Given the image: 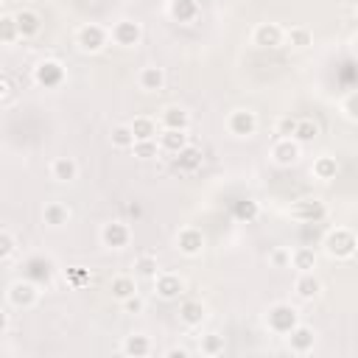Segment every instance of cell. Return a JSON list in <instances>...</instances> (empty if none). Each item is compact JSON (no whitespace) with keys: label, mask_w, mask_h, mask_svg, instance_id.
<instances>
[{"label":"cell","mask_w":358,"mask_h":358,"mask_svg":"<svg viewBox=\"0 0 358 358\" xmlns=\"http://www.w3.org/2000/svg\"><path fill=\"white\" fill-rule=\"evenodd\" d=\"M132 152H134V157H140V160H152V157H157V154H160L157 137H154V140H134V143H132Z\"/></svg>","instance_id":"cell-30"},{"label":"cell","mask_w":358,"mask_h":358,"mask_svg":"<svg viewBox=\"0 0 358 358\" xmlns=\"http://www.w3.org/2000/svg\"><path fill=\"white\" fill-rule=\"evenodd\" d=\"M168 358H188V350H182V347H174V350H168Z\"/></svg>","instance_id":"cell-45"},{"label":"cell","mask_w":358,"mask_h":358,"mask_svg":"<svg viewBox=\"0 0 358 358\" xmlns=\"http://www.w3.org/2000/svg\"><path fill=\"white\" fill-rule=\"evenodd\" d=\"M134 274H140V277H157V274H160V263H157V258H154V255H143V258H137V263H134Z\"/></svg>","instance_id":"cell-31"},{"label":"cell","mask_w":358,"mask_h":358,"mask_svg":"<svg viewBox=\"0 0 358 358\" xmlns=\"http://www.w3.org/2000/svg\"><path fill=\"white\" fill-rule=\"evenodd\" d=\"M294 129H297V118H292V115H285V118L277 120V134L280 137H292Z\"/></svg>","instance_id":"cell-40"},{"label":"cell","mask_w":358,"mask_h":358,"mask_svg":"<svg viewBox=\"0 0 358 358\" xmlns=\"http://www.w3.org/2000/svg\"><path fill=\"white\" fill-rule=\"evenodd\" d=\"M112 42L115 45H120V48H134L140 39H143V28H140V23H134V20H120V23H115L112 26Z\"/></svg>","instance_id":"cell-8"},{"label":"cell","mask_w":358,"mask_h":358,"mask_svg":"<svg viewBox=\"0 0 358 358\" xmlns=\"http://www.w3.org/2000/svg\"><path fill=\"white\" fill-rule=\"evenodd\" d=\"M202 352H204V355H219V352H224V336H219V333L202 336Z\"/></svg>","instance_id":"cell-36"},{"label":"cell","mask_w":358,"mask_h":358,"mask_svg":"<svg viewBox=\"0 0 358 358\" xmlns=\"http://www.w3.org/2000/svg\"><path fill=\"white\" fill-rule=\"evenodd\" d=\"M289 266H294L297 271H314L316 269V252L308 249V247H300V249L292 252V263Z\"/></svg>","instance_id":"cell-28"},{"label":"cell","mask_w":358,"mask_h":358,"mask_svg":"<svg viewBox=\"0 0 358 358\" xmlns=\"http://www.w3.org/2000/svg\"><path fill=\"white\" fill-rule=\"evenodd\" d=\"M179 319H182L188 328L202 325V322H204V305H202L199 300H185V303L179 305Z\"/></svg>","instance_id":"cell-27"},{"label":"cell","mask_w":358,"mask_h":358,"mask_svg":"<svg viewBox=\"0 0 358 358\" xmlns=\"http://www.w3.org/2000/svg\"><path fill=\"white\" fill-rule=\"evenodd\" d=\"M266 325H269V330H274V333L285 336L292 328H297V325H300V314H297V308H294V305H289V303H277V305H271V308H269V314H266Z\"/></svg>","instance_id":"cell-1"},{"label":"cell","mask_w":358,"mask_h":358,"mask_svg":"<svg viewBox=\"0 0 358 358\" xmlns=\"http://www.w3.org/2000/svg\"><path fill=\"white\" fill-rule=\"evenodd\" d=\"M20 34H17V23H15V15H0V42H15Z\"/></svg>","instance_id":"cell-35"},{"label":"cell","mask_w":358,"mask_h":358,"mask_svg":"<svg viewBox=\"0 0 358 358\" xmlns=\"http://www.w3.org/2000/svg\"><path fill=\"white\" fill-rule=\"evenodd\" d=\"M168 15L177 23H193L199 17V6H196V0H171V3H168Z\"/></svg>","instance_id":"cell-20"},{"label":"cell","mask_w":358,"mask_h":358,"mask_svg":"<svg viewBox=\"0 0 358 358\" xmlns=\"http://www.w3.org/2000/svg\"><path fill=\"white\" fill-rule=\"evenodd\" d=\"M42 222L48 227H64L70 222V207L62 204V202H51L45 204V213H42Z\"/></svg>","instance_id":"cell-22"},{"label":"cell","mask_w":358,"mask_h":358,"mask_svg":"<svg viewBox=\"0 0 358 358\" xmlns=\"http://www.w3.org/2000/svg\"><path fill=\"white\" fill-rule=\"evenodd\" d=\"M352 101H355V96H350V98H347V107H344V109H347V118H355V112H352Z\"/></svg>","instance_id":"cell-47"},{"label":"cell","mask_w":358,"mask_h":358,"mask_svg":"<svg viewBox=\"0 0 358 358\" xmlns=\"http://www.w3.org/2000/svg\"><path fill=\"white\" fill-rule=\"evenodd\" d=\"M177 247H179V252H182V255H188V258L199 255V252L204 249V235H202V230H196V227H185V230H179V235H177Z\"/></svg>","instance_id":"cell-14"},{"label":"cell","mask_w":358,"mask_h":358,"mask_svg":"<svg viewBox=\"0 0 358 358\" xmlns=\"http://www.w3.org/2000/svg\"><path fill=\"white\" fill-rule=\"evenodd\" d=\"M9 328V314L6 311H0V333H3Z\"/></svg>","instance_id":"cell-46"},{"label":"cell","mask_w":358,"mask_h":358,"mask_svg":"<svg viewBox=\"0 0 358 358\" xmlns=\"http://www.w3.org/2000/svg\"><path fill=\"white\" fill-rule=\"evenodd\" d=\"M285 37H289V42H292L294 48H308V45L314 42V34H311L308 28H292Z\"/></svg>","instance_id":"cell-38"},{"label":"cell","mask_w":358,"mask_h":358,"mask_svg":"<svg viewBox=\"0 0 358 358\" xmlns=\"http://www.w3.org/2000/svg\"><path fill=\"white\" fill-rule=\"evenodd\" d=\"M134 140H154L157 137V120L149 118V115H137L132 123H129Z\"/></svg>","instance_id":"cell-24"},{"label":"cell","mask_w":358,"mask_h":358,"mask_svg":"<svg viewBox=\"0 0 358 358\" xmlns=\"http://www.w3.org/2000/svg\"><path fill=\"white\" fill-rule=\"evenodd\" d=\"M283 37H285V31L277 23H263V26L255 28V37L252 39L260 48H280L283 45Z\"/></svg>","instance_id":"cell-15"},{"label":"cell","mask_w":358,"mask_h":358,"mask_svg":"<svg viewBox=\"0 0 358 358\" xmlns=\"http://www.w3.org/2000/svg\"><path fill=\"white\" fill-rule=\"evenodd\" d=\"M15 23H17V34L20 37H37L39 28H42V20H39V15L34 9H20L15 15Z\"/></svg>","instance_id":"cell-18"},{"label":"cell","mask_w":358,"mask_h":358,"mask_svg":"<svg viewBox=\"0 0 358 358\" xmlns=\"http://www.w3.org/2000/svg\"><path fill=\"white\" fill-rule=\"evenodd\" d=\"M101 241H104V247H109V249H123V247H129V241H132V230H129L126 222H109V224H104V230H101Z\"/></svg>","instance_id":"cell-9"},{"label":"cell","mask_w":358,"mask_h":358,"mask_svg":"<svg viewBox=\"0 0 358 358\" xmlns=\"http://www.w3.org/2000/svg\"><path fill=\"white\" fill-rule=\"evenodd\" d=\"M132 294H137V285H134V277H126V274H120V277H115L112 280V297L115 300H126V297H132Z\"/></svg>","instance_id":"cell-29"},{"label":"cell","mask_w":358,"mask_h":358,"mask_svg":"<svg viewBox=\"0 0 358 358\" xmlns=\"http://www.w3.org/2000/svg\"><path fill=\"white\" fill-rule=\"evenodd\" d=\"M319 292H322V283L314 277V271H300V277H297V294L303 300H316Z\"/></svg>","instance_id":"cell-25"},{"label":"cell","mask_w":358,"mask_h":358,"mask_svg":"<svg viewBox=\"0 0 358 358\" xmlns=\"http://www.w3.org/2000/svg\"><path fill=\"white\" fill-rule=\"evenodd\" d=\"M355 247H358V241H355L352 230H347V227H336L325 238V252L330 258H350L355 252Z\"/></svg>","instance_id":"cell-2"},{"label":"cell","mask_w":358,"mask_h":358,"mask_svg":"<svg viewBox=\"0 0 358 358\" xmlns=\"http://www.w3.org/2000/svg\"><path fill=\"white\" fill-rule=\"evenodd\" d=\"M154 292L160 300H179L182 292H185V280L179 274H171V271H163L154 277Z\"/></svg>","instance_id":"cell-7"},{"label":"cell","mask_w":358,"mask_h":358,"mask_svg":"<svg viewBox=\"0 0 358 358\" xmlns=\"http://www.w3.org/2000/svg\"><path fill=\"white\" fill-rule=\"evenodd\" d=\"M199 165H202V152L196 146H190V143L174 154V168L177 171H185L188 174V171H196Z\"/></svg>","instance_id":"cell-19"},{"label":"cell","mask_w":358,"mask_h":358,"mask_svg":"<svg viewBox=\"0 0 358 358\" xmlns=\"http://www.w3.org/2000/svg\"><path fill=\"white\" fill-rule=\"evenodd\" d=\"M67 277H70V283H73V285H84V283H90V274H87L84 269H70V271H67Z\"/></svg>","instance_id":"cell-43"},{"label":"cell","mask_w":358,"mask_h":358,"mask_svg":"<svg viewBox=\"0 0 358 358\" xmlns=\"http://www.w3.org/2000/svg\"><path fill=\"white\" fill-rule=\"evenodd\" d=\"M132 143H134V134H132L129 123H120L112 129V146L115 149H132Z\"/></svg>","instance_id":"cell-34"},{"label":"cell","mask_w":358,"mask_h":358,"mask_svg":"<svg viewBox=\"0 0 358 358\" xmlns=\"http://www.w3.org/2000/svg\"><path fill=\"white\" fill-rule=\"evenodd\" d=\"M39 300V285L31 280H17L9 285V303L15 308H31Z\"/></svg>","instance_id":"cell-4"},{"label":"cell","mask_w":358,"mask_h":358,"mask_svg":"<svg viewBox=\"0 0 358 358\" xmlns=\"http://www.w3.org/2000/svg\"><path fill=\"white\" fill-rule=\"evenodd\" d=\"M152 352V341H149V336H126V341H123V355H129V358H146Z\"/></svg>","instance_id":"cell-26"},{"label":"cell","mask_w":358,"mask_h":358,"mask_svg":"<svg viewBox=\"0 0 358 358\" xmlns=\"http://www.w3.org/2000/svg\"><path fill=\"white\" fill-rule=\"evenodd\" d=\"M316 134H319V126L314 123V120H297V129H294V140L297 143H311V140H316Z\"/></svg>","instance_id":"cell-32"},{"label":"cell","mask_w":358,"mask_h":358,"mask_svg":"<svg viewBox=\"0 0 358 358\" xmlns=\"http://www.w3.org/2000/svg\"><path fill=\"white\" fill-rule=\"evenodd\" d=\"M227 126H230V132H233L235 137H252L255 129H258V118H255V112H249V109H235V112L227 118Z\"/></svg>","instance_id":"cell-11"},{"label":"cell","mask_w":358,"mask_h":358,"mask_svg":"<svg viewBox=\"0 0 358 358\" xmlns=\"http://www.w3.org/2000/svg\"><path fill=\"white\" fill-rule=\"evenodd\" d=\"M17 247H15V238L9 235V233H3V230H0V260H6L12 252H15Z\"/></svg>","instance_id":"cell-42"},{"label":"cell","mask_w":358,"mask_h":358,"mask_svg":"<svg viewBox=\"0 0 358 358\" xmlns=\"http://www.w3.org/2000/svg\"><path fill=\"white\" fill-rule=\"evenodd\" d=\"M160 152H168V154H177L179 149L188 146V132L185 129H163L160 140H157Z\"/></svg>","instance_id":"cell-17"},{"label":"cell","mask_w":358,"mask_h":358,"mask_svg":"<svg viewBox=\"0 0 358 358\" xmlns=\"http://www.w3.org/2000/svg\"><path fill=\"white\" fill-rule=\"evenodd\" d=\"M126 213H129L132 219H140V216H143V207H140V204L134 202V204H129V207H126Z\"/></svg>","instance_id":"cell-44"},{"label":"cell","mask_w":358,"mask_h":358,"mask_svg":"<svg viewBox=\"0 0 358 358\" xmlns=\"http://www.w3.org/2000/svg\"><path fill=\"white\" fill-rule=\"evenodd\" d=\"M0 3H3V0H0Z\"/></svg>","instance_id":"cell-48"},{"label":"cell","mask_w":358,"mask_h":358,"mask_svg":"<svg viewBox=\"0 0 358 358\" xmlns=\"http://www.w3.org/2000/svg\"><path fill=\"white\" fill-rule=\"evenodd\" d=\"M51 177L56 182H76L79 179V163L73 157H56L51 163Z\"/></svg>","instance_id":"cell-16"},{"label":"cell","mask_w":358,"mask_h":358,"mask_svg":"<svg viewBox=\"0 0 358 358\" xmlns=\"http://www.w3.org/2000/svg\"><path fill=\"white\" fill-rule=\"evenodd\" d=\"M271 157L277 165H294L300 160V143L294 137H280L271 149Z\"/></svg>","instance_id":"cell-12"},{"label":"cell","mask_w":358,"mask_h":358,"mask_svg":"<svg viewBox=\"0 0 358 358\" xmlns=\"http://www.w3.org/2000/svg\"><path fill=\"white\" fill-rule=\"evenodd\" d=\"M34 79H37L39 87L56 90V87H62V82H64V64L56 62V59H45V62H39V64L34 67Z\"/></svg>","instance_id":"cell-3"},{"label":"cell","mask_w":358,"mask_h":358,"mask_svg":"<svg viewBox=\"0 0 358 358\" xmlns=\"http://www.w3.org/2000/svg\"><path fill=\"white\" fill-rule=\"evenodd\" d=\"M165 87V73H163V67H143L140 70V90H146V93H160Z\"/></svg>","instance_id":"cell-21"},{"label":"cell","mask_w":358,"mask_h":358,"mask_svg":"<svg viewBox=\"0 0 358 358\" xmlns=\"http://www.w3.org/2000/svg\"><path fill=\"white\" fill-rule=\"evenodd\" d=\"M258 213H260V207H258V202H252V199H244V202L235 204V216H238L241 222H255Z\"/></svg>","instance_id":"cell-37"},{"label":"cell","mask_w":358,"mask_h":358,"mask_svg":"<svg viewBox=\"0 0 358 358\" xmlns=\"http://www.w3.org/2000/svg\"><path fill=\"white\" fill-rule=\"evenodd\" d=\"M285 336H289V347H292V352H297V355L311 352V350H314V344H316V333H314L311 328H305V325L292 328Z\"/></svg>","instance_id":"cell-13"},{"label":"cell","mask_w":358,"mask_h":358,"mask_svg":"<svg viewBox=\"0 0 358 358\" xmlns=\"http://www.w3.org/2000/svg\"><path fill=\"white\" fill-rule=\"evenodd\" d=\"M107 39H109V31L101 28V26H96V23L82 26L79 34H76V42H79V48H82L84 53H98V51L107 45Z\"/></svg>","instance_id":"cell-5"},{"label":"cell","mask_w":358,"mask_h":358,"mask_svg":"<svg viewBox=\"0 0 358 358\" xmlns=\"http://www.w3.org/2000/svg\"><path fill=\"white\" fill-rule=\"evenodd\" d=\"M123 311H126V314H143V311H146V303H143V297L132 294V297L123 300Z\"/></svg>","instance_id":"cell-41"},{"label":"cell","mask_w":358,"mask_h":358,"mask_svg":"<svg viewBox=\"0 0 358 358\" xmlns=\"http://www.w3.org/2000/svg\"><path fill=\"white\" fill-rule=\"evenodd\" d=\"M160 123H163V129H185L188 132L190 115L182 107H165L163 115H160Z\"/></svg>","instance_id":"cell-23"},{"label":"cell","mask_w":358,"mask_h":358,"mask_svg":"<svg viewBox=\"0 0 358 358\" xmlns=\"http://www.w3.org/2000/svg\"><path fill=\"white\" fill-rule=\"evenodd\" d=\"M292 216H294L297 222L314 224V222H322V219L328 216V210H325V204L316 202V199H303V202H297V204L292 207Z\"/></svg>","instance_id":"cell-10"},{"label":"cell","mask_w":358,"mask_h":358,"mask_svg":"<svg viewBox=\"0 0 358 358\" xmlns=\"http://www.w3.org/2000/svg\"><path fill=\"white\" fill-rule=\"evenodd\" d=\"M336 171H339V165H336V160L333 157H319L316 163H314V177L316 179H336Z\"/></svg>","instance_id":"cell-33"},{"label":"cell","mask_w":358,"mask_h":358,"mask_svg":"<svg viewBox=\"0 0 358 358\" xmlns=\"http://www.w3.org/2000/svg\"><path fill=\"white\" fill-rule=\"evenodd\" d=\"M269 260L277 266V269H285L292 263V252L285 249V247H277V249H271V255H269Z\"/></svg>","instance_id":"cell-39"},{"label":"cell","mask_w":358,"mask_h":358,"mask_svg":"<svg viewBox=\"0 0 358 358\" xmlns=\"http://www.w3.org/2000/svg\"><path fill=\"white\" fill-rule=\"evenodd\" d=\"M26 280H31V283H37V285H48L51 283V277H53V260L51 258H45V255H34V258H28L26 260Z\"/></svg>","instance_id":"cell-6"}]
</instances>
